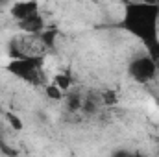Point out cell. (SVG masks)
Segmentation results:
<instances>
[{
  "label": "cell",
  "mask_w": 159,
  "mask_h": 157,
  "mask_svg": "<svg viewBox=\"0 0 159 157\" xmlns=\"http://www.w3.org/2000/svg\"><path fill=\"white\" fill-rule=\"evenodd\" d=\"M120 28L139 41L144 54L159 63V4L126 2L122 7Z\"/></svg>",
  "instance_id": "obj_1"
},
{
  "label": "cell",
  "mask_w": 159,
  "mask_h": 157,
  "mask_svg": "<svg viewBox=\"0 0 159 157\" xmlns=\"http://www.w3.org/2000/svg\"><path fill=\"white\" fill-rule=\"evenodd\" d=\"M6 70L28 85H41L46 81V67L43 57H9Z\"/></svg>",
  "instance_id": "obj_2"
},
{
  "label": "cell",
  "mask_w": 159,
  "mask_h": 157,
  "mask_svg": "<svg viewBox=\"0 0 159 157\" xmlns=\"http://www.w3.org/2000/svg\"><path fill=\"white\" fill-rule=\"evenodd\" d=\"M128 76L137 83H150L157 76V61H154L148 54L133 56L128 61Z\"/></svg>",
  "instance_id": "obj_3"
},
{
  "label": "cell",
  "mask_w": 159,
  "mask_h": 157,
  "mask_svg": "<svg viewBox=\"0 0 159 157\" xmlns=\"http://www.w3.org/2000/svg\"><path fill=\"white\" fill-rule=\"evenodd\" d=\"M34 15H39V6L35 2H19V4H13V7H11V17L19 24L28 20Z\"/></svg>",
  "instance_id": "obj_4"
},
{
  "label": "cell",
  "mask_w": 159,
  "mask_h": 157,
  "mask_svg": "<svg viewBox=\"0 0 159 157\" xmlns=\"http://www.w3.org/2000/svg\"><path fill=\"white\" fill-rule=\"evenodd\" d=\"M131 155H133V152H129L126 148H117V150L111 152V157H131Z\"/></svg>",
  "instance_id": "obj_5"
},
{
  "label": "cell",
  "mask_w": 159,
  "mask_h": 157,
  "mask_svg": "<svg viewBox=\"0 0 159 157\" xmlns=\"http://www.w3.org/2000/svg\"><path fill=\"white\" fill-rule=\"evenodd\" d=\"M131 157H146V155H144V154H139V152H133V155Z\"/></svg>",
  "instance_id": "obj_6"
},
{
  "label": "cell",
  "mask_w": 159,
  "mask_h": 157,
  "mask_svg": "<svg viewBox=\"0 0 159 157\" xmlns=\"http://www.w3.org/2000/svg\"><path fill=\"white\" fill-rule=\"evenodd\" d=\"M157 157H159V155H157Z\"/></svg>",
  "instance_id": "obj_7"
}]
</instances>
